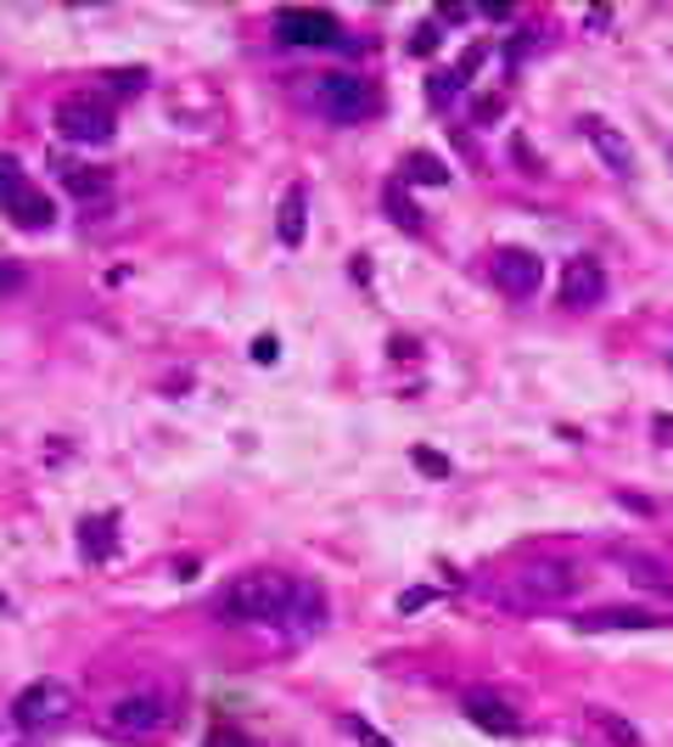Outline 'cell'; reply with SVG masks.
<instances>
[{"mask_svg":"<svg viewBox=\"0 0 673 747\" xmlns=\"http://www.w3.org/2000/svg\"><path fill=\"white\" fill-rule=\"evenodd\" d=\"M415 466H421L426 478H449V461H444L438 450H415Z\"/></svg>","mask_w":673,"mask_h":747,"instance_id":"obj_23","label":"cell"},{"mask_svg":"<svg viewBox=\"0 0 673 747\" xmlns=\"http://www.w3.org/2000/svg\"><path fill=\"white\" fill-rule=\"evenodd\" d=\"M304 214H309V197H304V185H293V192L281 197V225H275L286 248H298V242H304Z\"/></svg>","mask_w":673,"mask_h":747,"instance_id":"obj_17","label":"cell"},{"mask_svg":"<svg viewBox=\"0 0 673 747\" xmlns=\"http://www.w3.org/2000/svg\"><path fill=\"white\" fill-rule=\"evenodd\" d=\"M595 725H601L617 747H640V731H635L629 720H623V714H606V709H601V714H595Z\"/></svg>","mask_w":673,"mask_h":747,"instance_id":"obj_19","label":"cell"},{"mask_svg":"<svg viewBox=\"0 0 673 747\" xmlns=\"http://www.w3.org/2000/svg\"><path fill=\"white\" fill-rule=\"evenodd\" d=\"M315 102H320V113L336 118V124H360V118L376 113V90H370L365 79H354V73H331V79L315 84Z\"/></svg>","mask_w":673,"mask_h":747,"instance_id":"obj_5","label":"cell"},{"mask_svg":"<svg viewBox=\"0 0 673 747\" xmlns=\"http://www.w3.org/2000/svg\"><path fill=\"white\" fill-rule=\"evenodd\" d=\"M584 129H590V147L601 152V163H606L617 180H635V147L623 142V135H617L612 124H601V118H590Z\"/></svg>","mask_w":673,"mask_h":747,"instance_id":"obj_13","label":"cell"},{"mask_svg":"<svg viewBox=\"0 0 673 747\" xmlns=\"http://www.w3.org/2000/svg\"><path fill=\"white\" fill-rule=\"evenodd\" d=\"M52 174L68 185L73 197H84V203H95V197H107V192H113V174H107V169L79 163V158H68V152H52Z\"/></svg>","mask_w":673,"mask_h":747,"instance_id":"obj_11","label":"cell"},{"mask_svg":"<svg viewBox=\"0 0 673 747\" xmlns=\"http://www.w3.org/2000/svg\"><path fill=\"white\" fill-rule=\"evenodd\" d=\"M203 747H248V736H242V731H230V725H214Z\"/></svg>","mask_w":673,"mask_h":747,"instance_id":"obj_25","label":"cell"},{"mask_svg":"<svg viewBox=\"0 0 673 747\" xmlns=\"http://www.w3.org/2000/svg\"><path fill=\"white\" fill-rule=\"evenodd\" d=\"M381 208H388V214H393V225H399V230H410V237H421V230H426L421 208H415V203H410V192H404V180H388V185H381Z\"/></svg>","mask_w":673,"mask_h":747,"instance_id":"obj_16","label":"cell"},{"mask_svg":"<svg viewBox=\"0 0 673 747\" xmlns=\"http://www.w3.org/2000/svg\"><path fill=\"white\" fill-rule=\"evenodd\" d=\"M253 354H259V365H275V338H259Z\"/></svg>","mask_w":673,"mask_h":747,"instance_id":"obj_29","label":"cell"},{"mask_svg":"<svg viewBox=\"0 0 673 747\" xmlns=\"http://www.w3.org/2000/svg\"><path fill=\"white\" fill-rule=\"evenodd\" d=\"M623 568H629L635 579H646L651 590H668V568H662V563H640V556H623Z\"/></svg>","mask_w":673,"mask_h":747,"instance_id":"obj_21","label":"cell"},{"mask_svg":"<svg viewBox=\"0 0 673 747\" xmlns=\"http://www.w3.org/2000/svg\"><path fill=\"white\" fill-rule=\"evenodd\" d=\"M579 590V563H567V556H545V563H522L511 574V601L522 607H545V601H561Z\"/></svg>","mask_w":673,"mask_h":747,"instance_id":"obj_2","label":"cell"},{"mask_svg":"<svg viewBox=\"0 0 673 747\" xmlns=\"http://www.w3.org/2000/svg\"><path fill=\"white\" fill-rule=\"evenodd\" d=\"M561 309H595L606 298V264L595 253H579L561 264Z\"/></svg>","mask_w":673,"mask_h":747,"instance_id":"obj_8","label":"cell"},{"mask_svg":"<svg viewBox=\"0 0 673 747\" xmlns=\"http://www.w3.org/2000/svg\"><path fill=\"white\" fill-rule=\"evenodd\" d=\"M68 714H73V691H68L62 680H34V686H23V691L12 697L18 731H52V725H62Z\"/></svg>","mask_w":673,"mask_h":747,"instance_id":"obj_4","label":"cell"},{"mask_svg":"<svg viewBox=\"0 0 673 747\" xmlns=\"http://www.w3.org/2000/svg\"><path fill=\"white\" fill-rule=\"evenodd\" d=\"M275 39L293 45V52H326V45L343 39L331 12H315V7H298V12H275Z\"/></svg>","mask_w":673,"mask_h":747,"instance_id":"obj_6","label":"cell"},{"mask_svg":"<svg viewBox=\"0 0 673 747\" xmlns=\"http://www.w3.org/2000/svg\"><path fill=\"white\" fill-rule=\"evenodd\" d=\"M293 596H298V579H286L275 568H259V574H242L230 585V613L236 619H286Z\"/></svg>","mask_w":673,"mask_h":747,"instance_id":"obj_1","label":"cell"},{"mask_svg":"<svg viewBox=\"0 0 673 747\" xmlns=\"http://www.w3.org/2000/svg\"><path fill=\"white\" fill-rule=\"evenodd\" d=\"M113 540H118V523L107 518V511H95V518L79 523V551H84V563H107V556H113Z\"/></svg>","mask_w":673,"mask_h":747,"instance_id":"obj_15","label":"cell"},{"mask_svg":"<svg viewBox=\"0 0 673 747\" xmlns=\"http://www.w3.org/2000/svg\"><path fill=\"white\" fill-rule=\"evenodd\" d=\"M23 287V270L12 264V259H0V298H7V293H18Z\"/></svg>","mask_w":673,"mask_h":747,"instance_id":"obj_27","label":"cell"},{"mask_svg":"<svg viewBox=\"0 0 673 747\" xmlns=\"http://www.w3.org/2000/svg\"><path fill=\"white\" fill-rule=\"evenodd\" d=\"M466 720L477 725V731H489V736H516L522 731V720H516V709L505 703L500 691H466Z\"/></svg>","mask_w":673,"mask_h":747,"instance_id":"obj_10","label":"cell"},{"mask_svg":"<svg viewBox=\"0 0 673 747\" xmlns=\"http://www.w3.org/2000/svg\"><path fill=\"white\" fill-rule=\"evenodd\" d=\"M349 731H354V742H360V747H393L388 736H381V731H370L365 720H349Z\"/></svg>","mask_w":673,"mask_h":747,"instance_id":"obj_26","label":"cell"},{"mask_svg":"<svg viewBox=\"0 0 673 747\" xmlns=\"http://www.w3.org/2000/svg\"><path fill=\"white\" fill-rule=\"evenodd\" d=\"M410 52H415V57H432V52H438V29H415V45H410Z\"/></svg>","mask_w":673,"mask_h":747,"instance_id":"obj_28","label":"cell"},{"mask_svg":"<svg viewBox=\"0 0 673 747\" xmlns=\"http://www.w3.org/2000/svg\"><path fill=\"white\" fill-rule=\"evenodd\" d=\"M579 630L606 635V630H662V619L651 607H595V613H579Z\"/></svg>","mask_w":673,"mask_h":747,"instance_id":"obj_12","label":"cell"},{"mask_svg":"<svg viewBox=\"0 0 673 747\" xmlns=\"http://www.w3.org/2000/svg\"><path fill=\"white\" fill-rule=\"evenodd\" d=\"M494 282L511 298H534L539 282H545V264H539V253H527V248H500L494 253Z\"/></svg>","mask_w":673,"mask_h":747,"instance_id":"obj_9","label":"cell"},{"mask_svg":"<svg viewBox=\"0 0 673 747\" xmlns=\"http://www.w3.org/2000/svg\"><path fill=\"white\" fill-rule=\"evenodd\" d=\"M426 601H438V590H432V585H415V590H404V596H399V607H404V613H421Z\"/></svg>","mask_w":673,"mask_h":747,"instance_id":"obj_24","label":"cell"},{"mask_svg":"<svg viewBox=\"0 0 673 747\" xmlns=\"http://www.w3.org/2000/svg\"><path fill=\"white\" fill-rule=\"evenodd\" d=\"M107 725H113L118 736H129V742H152V736H163L169 709L158 703L152 691H135V697H118V703H113Z\"/></svg>","mask_w":673,"mask_h":747,"instance_id":"obj_7","label":"cell"},{"mask_svg":"<svg viewBox=\"0 0 673 747\" xmlns=\"http://www.w3.org/2000/svg\"><path fill=\"white\" fill-rule=\"evenodd\" d=\"M57 135H68V142H79V147H107L113 135H118V118H113V107L102 102V97H68V102H57Z\"/></svg>","mask_w":673,"mask_h":747,"instance_id":"obj_3","label":"cell"},{"mask_svg":"<svg viewBox=\"0 0 673 747\" xmlns=\"http://www.w3.org/2000/svg\"><path fill=\"white\" fill-rule=\"evenodd\" d=\"M426 90H432V107H455V97H460V73H432Z\"/></svg>","mask_w":673,"mask_h":747,"instance_id":"obj_20","label":"cell"},{"mask_svg":"<svg viewBox=\"0 0 673 747\" xmlns=\"http://www.w3.org/2000/svg\"><path fill=\"white\" fill-rule=\"evenodd\" d=\"M23 185V169H18V158L12 152H0V208H7V197Z\"/></svg>","mask_w":673,"mask_h":747,"instance_id":"obj_22","label":"cell"},{"mask_svg":"<svg viewBox=\"0 0 673 747\" xmlns=\"http://www.w3.org/2000/svg\"><path fill=\"white\" fill-rule=\"evenodd\" d=\"M7 214H12L18 225H28V230H45V225H52V219H57V208H52V197H45V192H39V185H28V180H23V185H18V192L7 197Z\"/></svg>","mask_w":673,"mask_h":747,"instance_id":"obj_14","label":"cell"},{"mask_svg":"<svg viewBox=\"0 0 673 747\" xmlns=\"http://www.w3.org/2000/svg\"><path fill=\"white\" fill-rule=\"evenodd\" d=\"M399 180H410V185H449V169H444V158H432V152H410L399 163Z\"/></svg>","mask_w":673,"mask_h":747,"instance_id":"obj_18","label":"cell"}]
</instances>
